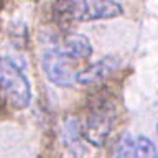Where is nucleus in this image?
<instances>
[{
	"mask_svg": "<svg viewBox=\"0 0 158 158\" xmlns=\"http://www.w3.org/2000/svg\"><path fill=\"white\" fill-rule=\"evenodd\" d=\"M117 118V107L107 96L96 97L89 104L87 112L81 123L84 140L96 147H102L114 130Z\"/></svg>",
	"mask_w": 158,
	"mask_h": 158,
	"instance_id": "nucleus-1",
	"label": "nucleus"
},
{
	"mask_svg": "<svg viewBox=\"0 0 158 158\" xmlns=\"http://www.w3.org/2000/svg\"><path fill=\"white\" fill-rule=\"evenodd\" d=\"M0 92L15 109H27L31 102V84L27 74L8 56H0Z\"/></svg>",
	"mask_w": 158,
	"mask_h": 158,
	"instance_id": "nucleus-2",
	"label": "nucleus"
},
{
	"mask_svg": "<svg viewBox=\"0 0 158 158\" xmlns=\"http://www.w3.org/2000/svg\"><path fill=\"white\" fill-rule=\"evenodd\" d=\"M73 61L61 54L56 48H49L41 54V68L48 81L58 87L76 86V71L73 69Z\"/></svg>",
	"mask_w": 158,
	"mask_h": 158,
	"instance_id": "nucleus-3",
	"label": "nucleus"
},
{
	"mask_svg": "<svg viewBox=\"0 0 158 158\" xmlns=\"http://www.w3.org/2000/svg\"><path fill=\"white\" fill-rule=\"evenodd\" d=\"M77 23L117 18L123 13V5L118 0H76Z\"/></svg>",
	"mask_w": 158,
	"mask_h": 158,
	"instance_id": "nucleus-4",
	"label": "nucleus"
},
{
	"mask_svg": "<svg viewBox=\"0 0 158 158\" xmlns=\"http://www.w3.org/2000/svg\"><path fill=\"white\" fill-rule=\"evenodd\" d=\"M53 48H56L59 53L64 54L73 63L84 61V59L92 56V44L89 41V38L74 31H66Z\"/></svg>",
	"mask_w": 158,
	"mask_h": 158,
	"instance_id": "nucleus-5",
	"label": "nucleus"
},
{
	"mask_svg": "<svg viewBox=\"0 0 158 158\" xmlns=\"http://www.w3.org/2000/svg\"><path fill=\"white\" fill-rule=\"evenodd\" d=\"M118 68V59L115 56H106L94 61L89 66L79 69L76 73V84L79 86H94L102 82L104 79L112 76L114 71Z\"/></svg>",
	"mask_w": 158,
	"mask_h": 158,
	"instance_id": "nucleus-6",
	"label": "nucleus"
},
{
	"mask_svg": "<svg viewBox=\"0 0 158 158\" xmlns=\"http://www.w3.org/2000/svg\"><path fill=\"white\" fill-rule=\"evenodd\" d=\"M63 142L73 155L81 156L86 153V145H84V135L81 130V122L74 117L66 118L63 125Z\"/></svg>",
	"mask_w": 158,
	"mask_h": 158,
	"instance_id": "nucleus-7",
	"label": "nucleus"
},
{
	"mask_svg": "<svg viewBox=\"0 0 158 158\" xmlns=\"http://www.w3.org/2000/svg\"><path fill=\"white\" fill-rule=\"evenodd\" d=\"M53 20L61 30H68L77 23V2L76 0H56L53 3Z\"/></svg>",
	"mask_w": 158,
	"mask_h": 158,
	"instance_id": "nucleus-8",
	"label": "nucleus"
},
{
	"mask_svg": "<svg viewBox=\"0 0 158 158\" xmlns=\"http://www.w3.org/2000/svg\"><path fill=\"white\" fill-rule=\"evenodd\" d=\"M115 158H138L135 137L130 135V133H125L118 138L115 147Z\"/></svg>",
	"mask_w": 158,
	"mask_h": 158,
	"instance_id": "nucleus-9",
	"label": "nucleus"
},
{
	"mask_svg": "<svg viewBox=\"0 0 158 158\" xmlns=\"http://www.w3.org/2000/svg\"><path fill=\"white\" fill-rule=\"evenodd\" d=\"M135 145L138 152V158H158V150L148 137L145 135H137L135 137Z\"/></svg>",
	"mask_w": 158,
	"mask_h": 158,
	"instance_id": "nucleus-10",
	"label": "nucleus"
},
{
	"mask_svg": "<svg viewBox=\"0 0 158 158\" xmlns=\"http://www.w3.org/2000/svg\"><path fill=\"white\" fill-rule=\"evenodd\" d=\"M155 130H156V137H158V122H156V125H155Z\"/></svg>",
	"mask_w": 158,
	"mask_h": 158,
	"instance_id": "nucleus-11",
	"label": "nucleus"
},
{
	"mask_svg": "<svg viewBox=\"0 0 158 158\" xmlns=\"http://www.w3.org/2000/svg\"><path fill=\"white\" fill-rule=\"evenodd\" d=\"M0 8H2V0H0Z\"/></svg>",
	"mask_w": 158,
	"mask_h": 158,
	"instance_id": "nucleus-12",
	"label": "nucleus"
}]
</instances>
